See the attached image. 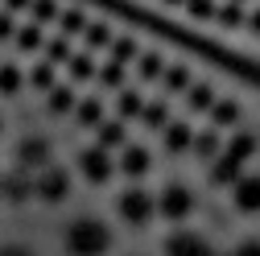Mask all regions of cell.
<instances>
[{
  "instance_id": "35",
  "label": "cell",
  "mask_w": 260,
  "mask_h": 256,
  "mask_svg": "<svg viewBox=\"0 0 260 256\" xmlns=\"http://www.w3.org/2000/svg\"><path fill=\"white\" fill-rule=\"evenodd\" d=\"M227 256H260V236H244L236 248H227Z\"/></svg>"
},
{
  "instance_id": "26",
  "label": "cell",
  "mask_w": 260,
  "mask_h": 256,
  "mask_svg": "<svg viewBox=\"0 0 260 256\" xmlns=\"http://www.w3.org/2000/svg\"><path fill=\"white\" fill-rule=\"evenodd\" d=\"M13 42H17V50H25V54H38V50L46 46V34H42V25L34 21V25H21Z\"/></svg>"
},
{
  "instance_id": "34",
  "label": "cell",
  "mask_w": 260,
  "mask_h": 256,
  "mask_svg": "<svg viewBox=\"0 0 260 256\" xmlns=\"http://www.w3.org/2000/svg\"><path fill=\"white\" fill-rule=\"evenodd\" d=\"M182 9H186L194 21H215V9H219V5H215V0H186Z\"/></svg>"
},
{
  "instance_id": "42",
  "label": "cell",
  "mask_w": 260,
  "mask_h": 256,
  "mask_svg": "<svg viewBox=\"0 0 260 256\" xmlns=\"http://www.w3.org/2000/svg\"><path fill=\"white\" fill-rule=\"evenodd\" d=\"M166 5H186V0H166Z\"/></svg>"
},
{
  "instance_id": "1",
  "label": "cell",
  "mask_w": 260,
  "mask_h": 256,
  "mask_svg": "<svg viewBox=\"0 0 260 256\" xmlns=\"http://www.w3.org/2000/svg\"><path fill=\"white\" fill-rule=\"evenodd\" d=\"M252 153H256V137H252V133H236L232 141L223 145V153L207 166V182H211V186H219V190H232V186L248 174Z\"/></svg>"
},
{
  "instance_id": "43",
  "label": "cell",
  "mask_w": 260,
  "mask_h": 256,
  "mask_svg": "<svg viewBox=\"0 0 260 256\" xmlns=\"http://www.w3.org/2000/svg\"><path fill=\"white\" fill-rule=\"evenodd\" d=\"M236 5H248V0H236Z\"/></svg>"
},
{
  "instance_id": "39",
  "label": "cell",
  "mask_w": 260,
  "mask_h": 256,
  "mask_svg": "<svg viewBox=\"0 0 260 256\" xmlns=\"http://www.w3.org/2000/svg\"><path fill=\"white\" fill-rule=\"evenodd\" d=\"M248 29H252V34H260V9L248 13Z\"/></svg>"
},
{
  "instance_id": "23",
  "label": "cell",
  "mask_w": 260,
  "mask_h": 256,
  "mask_svg": "<svg viewBox=\"0 0 260 256\" xmlns=\"http://www.w3.org/2000/svg\"><path fill=\"white\" fill-rule=\"evenodd\" d=\"M108 58H112V62H120V67H133V62L141 58V46H137V38H112V46H108Z\"/></svg>"
},
{
  "instance_id": "28",
  "label": "cell",
  "mask_w": 260,
  "mask_h": 256,
  "mask_svg": "<svg viewBox=\"0 0 260 256\" xmlns=\"http://www.w3.org/2000/svg\"><path fill=\"white\" fill-rule=\"evenodd\" d=\"M215 21H219L223 29H240V25H248V9L236 5V0H227V5L215 9Z\"/></svg>"
},
{
  "instance_id": "9",
  "label": "cell",
  "mask_w": 260,
  "mask_h": 256,
  "mask_svg": "<svg viewBox=\"0 0 260 256\" xmlns=\"http://www.w3.org/2000/svg\"><path fill=\"white\" fill-rule=\"evenodd\" d=\"M227 199L240 215H260V174H244L232 190H227Z\"/></svg>"
},
{
  "instance_id": "31",
  "label": "cell",
  "mask_w": 260,
  "mask_h": 256,
  "mask_svg": "<svg viewBox=\"0 0 260 256\" xmlns=\"http://www.w3.org/2000/svg\"><path fill=\"white\" fill-rule=\"evenodd\" d=\"M141 124H149V128H166V124H170V104H166V100H149L145 112H141Z\"/></svg>"
},
{
  "instance_id": "30",
  "label": "cell",
  "mask_w": 260,
  "mask_h": 256,
  "mask_svg": "<svg viewBox=\"0 0 260 256\" xmlns=\"http://www.w3.org/2000/svg\"><path fill=\"white\" fill-rule=\"evenodd\" d=\"M21 87H25L21 67L17 62H5V67H0V95H21Z\"/></svg>"
},
{
  "instance_id": "4",
  "label": "cell",
  "mask_w": 260,
  "mask_h": 256,
  "mask_svg": "<svg viewBox=\"0 0 260 256\" xmlns=\"http://www.w3.org/2000/svg\"><path fill=\"white\" fill-rule=\"evenodd\" d=\"M116 215L128 223V228H149V223L157 219V195L145 190V186H128L116 199Z\"/></svg>"
},
{
  "instance_id": "19",
  "label": "cell",
  "mask_w": 260,
  "mask_h": 256,
  "mask_svg": "<svg viewBox=\"0 0 260 256\" xmlns=\"http://www.w3.org/2000/svg\"><path fill=\"white\" fill-rule=\"evenodd\" d=\"M75 104H79V95H75V83L67 87V83H58L50 95H46V108L54 112V116H71L75 112Z\"/></svg>"
},
{
  "instance_id": "5",
  "label": "cell",
  "mask_w": 260,
  "mask_h": 256,
  "mask_svg": "<svg viewBox=\"0 0 260 256\" xmlns=\"http://www.w3.org/2000/svg\"><path fill=\"white\" fill-rule=\"evenodd\" d=\"M50 162H54V141H50L46 133H29V137H21L17 149H13V166L25 170V174H38V170H46Z\"/></svg>"
},
{
  "instance_id": "8",
  "label": "cell",
  "mask_w": 260,
  "mask_h": 256,
  "mask_svg": "<svg viewBox=\"0 0 260 256\" xmlns=\"http://www.w3.org/2000/svg\"><path fill=\"white\" fill-rule=\"evenodd\" d=\"M215 244L203 236V232H194V228H186V223H182V228H174L166 240H161V252H166V256H207Z\"/></svg>"
},
{
  "instance_id": "13",
  "label": "cell",
  "mask_w": 260,
  "mask_h": 256,
  "mask_svg": "<svg viewBox=\"0 0 260 256\" xmlns=\"http://www.w3.org/2000/svg\"><path fill=\"white\" fill-rule=\"evenodd\" d=\"M95 145H100V149H108V153L124 149V145H128V120H120V116L104 120L100 128H95Z\"/></svg>"
},
{
  "instance_id": "33",
  "label": "cell",
  "mask_w": 260,
  "mask_h": 256,
  "mask_svg": "<svg viewBox=\"0 0 260 256\" xmlns=\"http://www.w3.org/2000/svg\"><path fill=\"white\" fill-rule=\"evenodd\" d=\"M29 17L38 25H54L62 17V9H58V0H34V5H29Z\"/></svg>"
},
{
  "instance_id": "24",
  "label": "cell",
  "mask_w": 260,
  "mask_h": 256,
  "mask_svg": "<svg viewBox=\"0 0 260 256\" xmlns=\"http://www.w3.org/2000/svg\"><path fill=\"white\" fill-rule=\"evenodd\" d=\"M75 120L83 128H100L104 124V100H95V95H91V100H79L75 104Z\"/></svg>"
},
{
  "instance_id": "32",
  "label": "cell",
  "mask_w": 260,
  "mask_h": 256,
  "mask_svg": "<svg viewBox=\"0 0 260 256\" xmlns=\"http://www.w3.org/2000/svg\"><path fill=\"white\" fill-rule=\"evenodd\" d=\"M42 54H46V62H54V67H67L71 62V38H50L42 46Z\"/></svg>"
},
{
  "instance_id": "18",
  "label": "cell",
  "mask_w": 260,
  "mask_h": 256,
  "mask_svg": "<svg viewBox=\"0 0 260 256\" xmlns=\"http://www.w3.org/2000/svg\"><path fill=\"white\" fill-rule=\"evenodd\" d=\"M67 75H71V83H87V79H95V75H100V67H95V54H91V50L71 54V62H67Z\"/></svg>"
},
{
  "instance_id": "2",
  "label": "cell",
  "mask_w": 260,
  "mask_h": 256,
  "mask_svg": "<svg viewBox=\"0 0 260 256\" xmlns=\"http://www.w3.org/2000/svg\"><path fill=\"white\" fill-rule=\"evenodd\" d=\"M116 244L112 228L104 219L95 215H79L67 223V232H62V248H67V256H108Z\"/></svg>"
},
{
  "instance_id": "41",
  "label": "cell",
  "mask_w": 260,
  "mask_h": 256,
  "mask_svg": "<svg viewBox=\"0 0 260 256\" xmlns=\"http://www.w3.org/2000/svg\"><path fill=\"white\" fill-rule=\"evenodd\" d=\"M0 137H5V116H0Z\"/></svg>"
},
{
  "instance_id": "27",
  "label": "cell",
  "mask_w": 260,
  "mask_h": 256,
  "mask_svg": "<svg viewBox=\"0 0 260 256\" xmlns=\"http://www.w3.org/2000/svg\"><path fill=\"white\" fill-rule=\"evenodd\" d=\"M161 75H166V58H161L157 50H149V54H141V58H137V79L153 83V79H161Z\"/></svg>"
},
{
  "instance_id": "11",
  "label": "cell",
  "mask_w": 260,
  "mask_h": 256,
  "mask_svg": "<svg viewBox=\"0 0 260 256\" xmlns=\"http://www.w3.org/2000/svg\"><path fill=\"white\" fill-rule=\"evenodd\" d=\"M116 170L128 174V178H145V174L153 170V157H149L145 145H124L120 157H116Z\"/></svg>"
},
{
  "instance_id": "20",
  "label": "cell",
  "mask_w": 260,
  "mask_h": 256,
  "mask_svg": "<svg viewBox=\"0 0 260 256\" xmlns=\"http://www.w3.org/2000/svg\"><path fill=\"white\" fill-rule=\"evenodd\" d=\"M87 25H91V17H87L79 5L62 9V17H58V29H62V38H83V34H87Z\"/></svg>"
},
{
  "instance_id": "22",
  "label": "cell",
  "mask_w": 260,
  "mask_h": 256,
  "mask_svg": "<svg viewBox=\"0 0 260 256\" xmlns=\"http://www.w3.org/2000/svg\"><path fill=\"white\" fill-rule=\"evenodd\" d=\"M190 83H194V75H190V67H182V62H170L166 75H161V87H166V95L190 91Z\"/></svg>"
},
{
  "instance_id": "7",
  "label": "cell",
  "mask_w": 260,
  "mask_h": 256,
  "mask_svg": "<svg viewBox=\"0 0 260 256\" xmlns=\"http://www.w3.org/2000/svg\"><path fill=\"white\" fill-rule=\"evenodd\" d=\"M79 174H83L91 186H108V182L116 178V157H112L108 149H100V145H87V149L79 153Z\"/></svg>"
},
{
  "instance_id": "6",
  "label": "cell",
  "mask_w": 260,
  "mask_h": 256,
  "mask_svg": "<svg viewBox=\"0 0 260 256\" xmlns=\"http://www.w3.org/2000/svg\"><path fill=\"white\" fill-rule=\"evenodd\" d=\"M34 199H42V203H50V207H58V203H67L71 199V170H62V166H46V170H38L34 174Z\"/></svg>"
},
{
  "instance_id": "29",
  "label": "cell",
  "mask_w": 260,
  "mask_h": 256,
  "mask_svg": "<svg viewBox=\"0 0 260 256\" xmlns=\"http://www.w3.org/2000/svg\"><path fill=\"white\" fill-rule=\"evenodd\" d=\"M112 38H116V34H112L104 21H91V25H87V34H83V46L95 54V50H108V46H112Z\"/></svg>"
},
{
  "instance_id": "3",
  "label": "cell",
  "mask_w": 260,
  "mask_h": 256,
  "mask_svg": "<svg viewBox=\"0 0 260 256\" xmlns=\"http://www.w3.org/2000/svg\"><path fill=\"white\" fill-rule=\"evenodd\" d=\"M194 207H199V199H194V190L186 182H166L157 190V219L174 223V228H182V223L194 215Z\"/></svg>"
},
{
  "instance_id": "21",
  "label": "cell",
  "mask_w": 260,
  "mask_h": 256,
  "mask_svg": "<svg viewBox=\"0 0 260 256\" xmlns=\"http://www.w3.org/2000/svg\"><path fill=\"white\" fill-rule=\"evenodd\" d=\"M95 83H100L104 91H124L128 87V67H120V62H104V67H100V75H95Z\"/></svg>"
},
{
  "instance_id": "16",
  "label": "cell",
  "mask_w": 260,
  "mask_h": 256,
  "mask_svg": "<svg viewBox=\"0 0 260 256\" xmlns=\"http://www.w3.org/2000/svg\"><path fill=\"white\" fill-rule=\"evenodd\" d=\"M25 83H29V87H34L38 95H50V91L58 87V67H54V62H46V58H42V62H38V67H34V71H29V75H25Z\"/></svg>"
},
{
  "instance_id": "17",
  "label": "cell",
  "mask_w": 260,
  "mask_h": 256,
  "mask_svg": "<svg viewBox=\"0 0 260 256\" xmlns=\"http://www.w3.org/2000/svg\"><path fill=\"white\" fill-rule=\"evenodd\" d=\"M207 116H211V128H219V133H223V128H236V124H240L244 108H240L236 100H215V108H211Z\"/></svg>"
},
{
  "instance_id": "38",
  "label": "cell",
  "mask_w": 260,
  "mask_h": 256,
  "mask_svg": "<svg viewBox=\"0 0 260 256\" xmlns=\"http://www.w3.org/2000/svg\"><path fill=\"white\" fill-rule=\"evenodd\" d=\"M29 5H34V0H5L9 13H21V9H29Z\"/></svg>"
},
{
  "instance_id": "10",
  "label": "cell",
  "mask_w": 260,
  "mask_h": 256,
  "mask_svg": "<svg viewBox=\"0 0 260 256\" xmlns=\"http://www.w3.org/2000/svg\"><path fill=\"white\" fill-rule=\"evenodd\" d=\"M0 199L5 203H29L34 199V174H25V170H9V174H0Z\"/></svg>"
},
{
  "instance_id": "14",
  "label": "cell",
  "mask_w": 260,
  "mask_h": 256,
  "mask_svg": "<svg viewBox=\"0 0 260 256\" xmlns=\"http://www.w3.org/2000/svg\"><path fill=\"white\" fill-rule=\"evenodd\" d=\"M194 157H203V162L211 166L215 157L223 153V137H219V128H203V133H194V145H190Z\"/></svg>"
},
{
  "instance_id": "25",
  "label": "cell",
  "mask_w": 260,
  "mask_h": 256,
  "mask_svg": "<svg viewBox=\"0 0 260 256\" xmlns=\"http://www.w3.org/2000/svg\"><path fill=\"white\" fill-rule=\"evenodd\" d=\"M215 87L211 83H190V91H186V104H190V112H211L215 108Z\"/></svg>"
},
{
  "instance_id": "15",
  "label": "cell",
  "mask_w": 260,
  "mask_h": 256,
  "mask_svg": "<svg viewBox=\"0 0 260 256\" xmlns=\"http://www.w3.org/2000/svg\"><path fill=\"white\" fill-rule=\"evenodd\" d=\"M145 95L137 91V87H124V91H116V116L120 120H141V112H145Z\"/></svg>"
},
{
  "instance_id": "36",
  "label": "cell",
  "mask_w": 260,
  "mask_h": 256,
  "mask_svg": "<svg viewBox=\"0 0 260 256\" xmlns=\"http://www.w3.org/2000/svg\"><path fill=\"white\" fill-rule=\"evenodd\" d=\"M0 256H38L29 244H21V240H13V244H0Z\"/></svg>"
},
{
  "instance_id": "37",
  "label": "cell",
  "mask_w": 260,
  "mask_h": 256,
  "mask_svg": "<svg viewBox=\"0 0 260 256\" xmlns=\"http://www.w3.org/2000/svg\"><path fill=\"white\" fill-rule=\"evenodd\" d=\"M0 38H17V21H13V13H9V9L0 13Z\"/></svg>"
},
{
  "instance_id": "40",
  "label": "cell",
  "mask_w": 260,
  "mask_h": 256,
  "mask_svg": "<svg viewBox=\"0 0 260 256\" xmlns=\"http://www.w3.org/2000/svg\"><path fill=\"white\" fill-rule=\"evenodd\" d=\"M207 256H227V252H219V248H211V252H207Z\"/></svg>"
},
{
  "instance_id": "12",
  "label": "cell",
  "mask_w": 260,
  "mask_h": 256,
  "mask_svg": "<svg viewBox=\"0 0 260 256\" xmlns=\"http://www.w3.org/2000/svg\"><path fill=\"white\" fill-rule=\"evenodd\" d=\"M161 145H166V153H170V157L190 153V145H194V128H190L186 120H170L166 128H161Z\"/></svg>"
}]
</instances>
